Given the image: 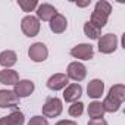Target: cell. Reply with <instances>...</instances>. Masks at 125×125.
Segmentation results:
<instances>
[{"label":"cell","instance_id":"25","mask_svg":"<svg viewBox=\"0 0 125 125\" xmlns=\"http://www.w3.org/2000/svg\"><path fill=\"white\" fill-rule=\"evenodd\" d=\"M88 125H107L106 119H90Z\"/></svg>","mask_w":125,"mask_h":125},{"label":"cell","instance_id":"1","mask_svg":"<svg viewBox=\"0 0 125 125\" xmlns=\"http://www.w3.org/2000/svg\"><path fill=\"white\" fill-rule=\"evenodd\" d=\"M112 13V5L106 0H100V2L96 3L94 6V10L90 16V24L94 25L97 30H102L106 24H107V19H109V15Z\"/></svg>","mask_w":125,"mask_h":125},{"label":"cell","instance_id":"21","mask_svg":"<svg viewBox=\"0 0 125 125\" xmlns=\"http://www.w3.org/2000/svg\"><path fill=\"white\" fill-rule=\"evenodd\" d=\"M84 34L88 37V38H91V40H99V37H100V30H97L94 25H91L88 21L84 24Z\"/></svg>","mask_w":125,"mask_h":125},{"label":"cell","instance_id":"20","mask_svg":"<svg viewBox=\"0 0 125 125\" xmlns=\"http://www.w3.org/2000/svg\"><path fill=\"white\" fill-rule=\"evenodd\" d=\"M107 96L113 97V99L118 100L119 103H124V100H125V85H122V84L113 85V87L109 90V94H107Z\"/></svg>","mask_w":125,"mask_h":125},{"label":"cell","instance_id":"14","mask_svg":"<svg viewBox=\"0 0 125 125\" xmlns=\"http://www.w3.org/2000/svg\"><path fill=\"white\" fill-rule=\"evenodd\" d=\"M104 91V83L102 80H91L87 85V94L91 99H100Z\"/></svg>","mask_w":125,"mask_h":125},{"label":"cell","instance_id":"23","mask_svg":"<svg viewBox=\"0 0 125 125\" xmlns=\"http://www.w3.org/2000/svg\"><path fill=\"white\" fill-rule=\"evenodd\" d=\"M83 112H84V104H83L81 102H75V103H72V104L68 107V113H69V116H72V118L81 116Z\"/></svg>","mask_w":125,"mask_h":125},{"label":"cell","instance_id":"5","mask_svg":"<svg viewBox=\"0 0 125 125\" xmlns=\"http://www.w3.org/2000/svg\"><path fill=\"white\" fill-rule=\"evenodd\" d=\"M66 77L69 80H74L77 83L83 81L85 77H87V68L81 63V62H71L68 65V69H66Z\"/></svg>","mask_w":125,"mask_h":125},{"label":"cell","instance_id":"17","mask_svg":"<svg viewBox=\"0 0 125 125\" xmlns=\"http://www.w3.org/2000/svg\"><path fill=\"white\" fill-rule=\"evenodd\" d=\"M19 81V75L13 69H3L0 71V83L3 85H15Z\"/></svg>","mask_w":125,"mask_h":125},{"label":"cell","instance_id":"8","mask_svg":"<svg viewBox=\"0 0 125 125\" xmlns=\"http://www.w3.org/2000/svg\"><path fill=\"white\" fill-rule=\"evenodd\" d=\"M69 53H71L72 57L80 59V60H90L94 56L93 46L91 44H87V43H83V44H78V46L72 47Z\"/></svg>","mask_w":125,"mask_h":125},{"label":"cell","instance_id":"9","mask_svg":"<svg viewBox=\"0 0 125 125\" xmlns=\"http://www.w3.org/2000/svg\"><path fill=\"white\" fill-rule=\"evenodd\" d=\"M68 84H69V78L66 77V74H54L47 80V88H50L52 91L65 90Z\"/></svg>","mask_w":125,"mask_h":125},{"label":"cell","instance_id":"26","mask_svg":"<svg viewBox=\"0 0 125 125\" xmlns=\"http://www.w3.org/2000/svg\"><path fill=\"white\" fill-rule=\"evenodd\" d=\"M54 125H77L75 121H71V119H62L59 122H56Z\"/></svg>","mask_w":125,"mask_h":125},{"label":"cell","instance_id":"13","mask_svg":"<svg viewBox=\"0 0 125 125\" xmlns=\"http://www.w3.org/2000/svg\"><path fill=\"white\" fill-rule=\"evenodd\" d=\"M37 19L38 21H50L56 13H59L57 10H56V8L54 6H52V5H49V3H43V5H38L37 6Z\"/></svg>","mask_w":125,"mask_h":125},{"label":"cell","instance_id":"18","mask_svg":"<svg viewBox=\"0 0 125 125\" xmlns=\"http://www.w3.org/2000/svg\"><path fill=\"white\" fill-rule=\"evenodd\" d=\"M87 112H88V116L91 118V119H103V116H104V109H103V106H102V102H91L90 104H88V107H87Z\"/></svg>","mask_w":125,"mask_h":125},{"label":"cell","instance_id":"7","mask_svg":"<svg viewBox=\"0 0 125 125\" xmlns=\"http://www.w3.org/2000/svg\"><path fill=\"white\" fill-rule=\"evenodd\" d=\"M28 56H30V59L32 62H37V63H38V62H44L47 59L49 50H47L46 44H43V43H34L28 49Z\"/></svg>","mask_w":125,"mask_h":125},{"label":"cell","instance_id":"11","mask_svg":"<svg viewBox=\"0 0 125 125\" xmlns=\"http://www.w3.org/2000/svg\"><path fill=\"white\" fill-rule=\"evenodd\" d=\"M83 96V87L78 84V83H74V84H68L65 91H63V99L65 102L68 103H75V102H80V97Z\"/></svg>","mask_w":125,"mask_h":125},{"label":"cell","instance_id":"3","mask_svg":"<svg viewBox=\"0 0 125 125\" xmlns=\"http://www.w3.org/2000/svg\"><path fill=\"white\" fill-rule=\"evenodd\" d=\"M97 47L99 52L103 54H110L118 49V37L115 34H104L102 37H99L97 40Z\"/></svg>","mask_w":125,"mask_h":125},{"label":"cell","instance_id":"27","mask_svg":"<svg viewBox=\"0 0 125 125\" xmlns=\"http://www.w3.org/2000/svg\"><path fill=\"white\" fill-rule=\"evenodd\" d=\"M88 5H90V0H87V2H77V6H80V8H85Z\"/></svg>","mask_w":125,"mask_h":125},{"label":"cell","instance_id":"6","mask_svg":"<svg viewBox=\"0 0 125 125\" xmlns=\"http://www.w3.org/2000/svg\"><path fill=\"white\" fill-rule=\"evenodd\" d=\"M19 104V97L13 90H0V109H15Z\"/></svg>","mask_w":125,"mask_h":125},{"label":"cell","instance_id":"15","mask_svg":"<svg viewBox=\"0 0 125 125\" xmlns=\"http://www.w3.org/2000/svg\"><path fill=\"white\" fill-rule=\"evenodd\" d=\"M25 116L21 110H13L10 115L0 118V125H24Z\"/></svg>","mask_w":125,"mask_h":125},{"label":"cell","instance_id":"16","mask_svg":"<svg viewBox=\"0 0 125 125\" xmlns=\"http://www.w3.org/2000/svg\"><path fill=\"white\" fill-rule=\"evenodd\" d=\"M18 60V56L13 50H3L0 53V66H3L5 69H10Z\"/></svg>","mask_w":125,"mask_h":125},{"label":"cell","instance_id":"24","mask_svg":"<svg viewBox=\"0 0 125 125\" xmlns=\"http://www.w3.org/2000/svg\"><path fill=\"white\" fill-rule=\"evenodd\" d=\"M28 125H49V122H47V118L37 115V116H32V118L30 119Z\"/></svg>","mask_w":125,"mask_h":125},{"label":"cell","instance_id":"22","mask_svg":"<svg viewBox=\"0 0 125 125\" xmlns=\"http://www.w3.org/2000/svg\"><path fill=\"white\" fill-rule=\"evenodd\" d=\"M18 6L24 12H32L34 9H37L38 2L37 0H18Z\"/></svg>","mask_w":125,"mask_h":125},{"label":"cell","instance_id":"12","mask_svg":"<svg viewBox=\"0 0 125 125\" xmlns=\"http://www.w3.org/2000/svg\"><path fill=\"white\" fill-rule=\"evenodd\" d=\"M49 27H50L52 32H54V34H62V32H65L66 28H68L66 16H63L62 13H56V15L49 21Z\"/></svg>","mask_w":125,"mask_h":125},{"label":"cell","instance_id":"19","mask_svg":"<svg viewBox=\"0 0 125 125\" xmlns=\"http://www.w3.org/2000/svg\"><path fill=\"white\" fill-rule=\"evenodd\" d=\"M121 104H122V103H119L118 100H115V99H113V97H110V96H106V97H104V100H103V103H102V106H103L104 112H109V113L118 112V110H119V107H121Z\"/></svg>","mask_w":125,"mask_h":125},{"label":"cell","instance_id":"10","mask_svg":"<svg viewBox=\"0 0 125 125\" xmlns=\"http://www.w3.org/2000/svg\"><path fill=\"white\" fill-rule=\"evenodd\" d=\"M34 90H35V85H34V83L30 81V80H19V81L13 85V91H15V94H16L19 99L31 96V94L34 93Z\"/></svg>","mask_w":125,"mask_h":125},{"label":"cell","instance_id":"4","mask_svg":"<svg viewBox=\"0 0 125 125\" xmlns=\"http://www.w3.org/2000/svg\"><path fill=\"white\" fill-rule=\"evenodd\" d=\"M21 30L27 37H35L40 32V21L32 15H27L21 21Z\"/></svg>","mask_w":125,"mask_h":125},{"label":"cell","instance_id":"2","mask_svg":"<svg viewBox=\"0 0 125 125\" xmlns=\"http://www.w3.org/2000/svg\"><path fill=\"white\" fill-rule=\"evenodd\" d=\"M41 110L44 118H57L63 110V103L59 97H47Z\"/></svg>","mask_w":125,"mask_h":125}]
</instances>
